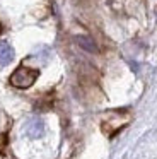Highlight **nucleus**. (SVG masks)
<instances>
[{"instance_id":"f257e3e1","label":"nucleus","mask_w":157,"mask_h":159,"mask_svg":"<svg viewBox=\"0 0 157 159\" xmlns=\"http://www.w3.org/2000/svg\"><path fill=\"white\" fill-rule=\"evenodd\" d=\"M38 77H39V70L27 69V67H19L10 75V84L14 87H17V89H27V87H31L36 82Z\"/></svg>"},{"instance_id":"f03ea898","label":"nucleus","mask_w":157,"mask_h":159,"mask_svg":"<svg viewBox=\"0 0 157 159\" xmlns=\"http://www.w3.org/2000/svg\"><path fill=\"white\" fill-rule=\"evenodd\" d=\"M24 132H26V135L31 137V139H39L41 135H43V132H44L43 120L38 118V116L29 118V120L26 121V125H24Z\"/></svg>"},{"instance_id":"7ed1b4c3","label":"nucleus","mask_w":157,"mask_h":159,"mask_svg":"<svg viewBox=\"0 0 157 159\" xmlns=\"http://www.w3.org/2000/svg\"><path fill=\"white\" fill-rule=\"evenodd\" d=\"M14 60V48L9 41H0V67L9 65Z\"/></svg>"},{"instance_id":"20e7f679","label":"nucleus","mask_w":157,"mask_h":159,"mask_svg":"<svg viewBox=\"0 0 157 159\" xmlns=\"http://www.w3.org/2000/svg\"><path fill=\"white\" fill-rule=\"evenodd\" d=\"M0 31H2V26H0Z\"/></svg>"}]
</instances>
